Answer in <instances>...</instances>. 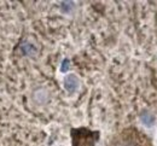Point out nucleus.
I'll list each match as a JSON object with an SVG mask.
<instances>
[{
    "mask_svg": "<svg viewBox=\"0 0 157 146\" xmlns=\"http://www.w3.org/2000/svg\"><path fill=\"white\" fill-rule=\"evenodd\" d=\"M64 87L69 92H75L78 88V78L75 75H68L64 80Z\"/></svg>",
    "mask_w": 157,
    "mask_h": 146,
    "instance_id": "nucleus-1",
    "label": "nucleus"
},
{
    "mask_svg": "<svg viewBox=\"0 0 157 146\" xmlns=\"http://www.w3.org/2000/svg\"><path fill=\"white\" fill-rule=\"evenodd\" d=\"M69 66H70L69 59H64L63 63H62V66H60V71H62V73H67V71L69 70Z\"/></svg>",
    "mask_w": 157,
    "mask_h": 146,
    "instance_id": "nucleus-2",
    "label": "nucleus"
},
{
    "mask_svg": "<svg viewBox=\"0 0 157 146\" xmlns=\"http://www.w3.org/2000/svg\"><path fill=\"white\" fill-rule=\"evenodd\" d=\"M143 122L145 124H148V126H150L153 122V117L151 115H148V117H143Z\"/></svg>",
    "mask_w": 157,
    "mask_h": 146,
    "instance_id": "nucleus-3",
    "label": "nucleus"
}]
</instances>
